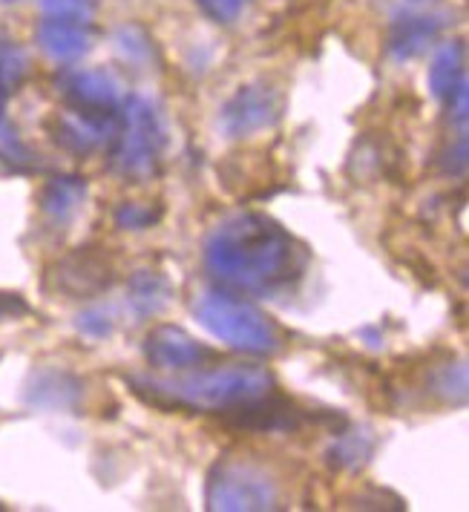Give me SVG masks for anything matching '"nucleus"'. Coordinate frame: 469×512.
<instances>
[{
  "label": "nucleus",
  "instance_id": "412c9836",
  "mask_svg": "<svg viewBox=\"0 0 469 512\" xmlns=\"http://www.w3.org/2000/svg\"><path fill=\"white\" fill-rule=\"evenodd\" d=\"M41 12L58 21L90 24L95 15V0H41Z\"/></svg>",
  "mask_w": 469,
  "mask_h": 512
},
{
  "label": "nucleus",
  "instance_id": "cd10ccee",
  "mask_svg": "<svg viewBox=\"0 0 469 512\" xmlns=\"http://www.w3.org/2000/svg\"><path fill=\"white\" fill-rule=\"evenodd\" d=\"M406 3H429V0H406Z\"/></svg>",
  "mask_w": 469,
  "mask_h": 512
},
{
  "label": "nucleus",
  "instance_id": "39448f33",
  "mask_svg": "<svg viewBox=\"0 0 469 512\" xmlns=\"http://www.w3.org/2000/svg\"><path fill=\"white\" fill-rule=\"evenodd\" d=\"M277 481L251 461H222L208 478V507L213 512L277 510Z\"/></svg>",
  "mask_w": 469,
  "mask_h": 512
},
{
  "label": "nucleus",
  "instance_id": "4be33fe9",
  "mask_svg": "<svg viewBox=\"0 0 469 512\" xmlns=\"http://www.w3.org/2000/svg\"><path fill=\"white\" fill-rule=\"evenodd\" d=\"M162 216V208H153V205H141V202H124L116 210V225L121 231H144V228H153Z\"/></svg>",
  "mask_w": 469,
  "mask_h": 512
},
{
  "label": "nucleus",
  "instance_id": "0eeeda50",
  "mask_svg": "<svg viewBox=\"0 0 469 512\" xmlns=\"http://www.w3.org/2000/svg\"><path fill=\"white\" fill-rule=\"evenodd\" d=\"M116 282V268L101 248H78L47 271V288L70 300H90Z\"/></svg>",
  "mask_w": 469,
  "mask_h": 512
},
{
  "label": "nucleus",
  "instance_id": "5701e85b",
  "mask_svg": "<svg viewBox=\"0 0 469 512\" xmlns=\"http://www.w3.org/2000/svg\"><path fill=\"white\" fill-rule=\"evenodd\" d=\"M75 328L90 340H107L116 323H113V314L107 308H87L75 317Z\"/></svg>",
  "mask_w": 469,
  "mask_h": 512
},
{
  "label": "nucleus",
  "instance_id": "b1692460",
  "mask_svg": "<svg viewBox=\"0 0 469 512\" xmlns=\"http://www.w3.org/2000/svg\"><path fill=\"white\" fill-rule=\"evenodd\" d=\"M196 3L216 24H231V21L239 18V12L248 6V0H196Z\"/></svg>",
  "mask_w": 469,
  "mask_h": 512
},
{
  "label": "nucleus",
  "instance_id": "f3484780",
  "mask_svg": "<svg viewBox=\"0 0 469 512\" xmlns=\"http://www.w3.org/2000/svg\"><path fill=\"white\" fill-rule=\"evenodd\" d=\"M372 452H375V438L369 432H343L331 443L329 464L337 469H357L372 458Z\"/></svg>",
  "mask_w": 469,
  "mask_h": 512
},
{
  "label": "nucleus",
  "instance_id": "dca6fc26",
  "mask_svg": "<svg viewBox=\"0 0 469 512\" xmlns=\"http://www.w3.org/2000/svg\"><path fill=\"white\" fill-rule=\"evenodd\" d=\"M81 397V383L67 372H41L32 377L26 400L41 409H72Z\"/></svg>",
  "mask_w": 469,
  "mask_h": 512
},
{
  "label": "nucleus",
  "instance_id": "6ab92c4d",
  "mask_svg": "<svg viewBox=\"0 0 469 512\" xmlns=\"http://www.w3.org/2000/svg\"><path fill=\"white\" fill-rule=\"evenodd\" d=\"M26 70H29V61H26L24 49L12 41H0V98H9L15 87H21Z\"/></svg>",
  "mask_w": 469,
  "mask_h": 512
},
{
  "label": "nucleus",
  "instance_id": "f03ea898",
  "mask_svg": "<svg viewBox=\"0 0 469 512\" xmlns=\"http://www.w3.org/2000/svg\"><path fill=\"white\" fill-rule=\"evenodd\" d=\"M127 383L150 406L228 412L239 403L271 392L274 374L262 366H219L213 372H193L185 377H130Z\"/></svg>",
  "mask_w": 469,
  "mask_h": 512
},
{
  "label": "nucleus",
  "instance_id": "a878e982",
  "mask_svg": "<svg viewBox=\"0 0 469 512\" xmlns=\"http://www.w3.org/2000/svg\"><path fill=\"white\" fill-rule=\"evenodd\" d=\"M441 164H444V170L449 176H464L467 173V133H458V139L446 150Z\"/></svg>",
  "mask_w": 469,
  "mask_h": 512
},
{
  "label": "nucleus",
  "instance_id": "4468645a",
  "mask_svg": "<svg viewBox=\"0 0 469 512\" xmlns=\"http://www.w3.org/2000/svg\"><path fill=\"white\" fill-rule=\"evenodd\" d=\"M173 300V285L162 271H136L127 282V303L136 317H156Z\"/></svg>",
  "mask_w": 469,
  "mask_h": 512
},
{
  "label": "nucleus",
  "instance_id": "a211bd4d",
  "mask_svg": "<svg viewBox=\"0 0 469 512\" xmlns=\"http://www.w3.org/2000/svg\"><path fill=\"white\" fill-rule=\"evenodd\" d=\"M3 104H6V98H0V164H6L9 170L26 173V170L35 167V156H32V150L21 141L18 130L9 124V118L3 113Z\"/></svg>",
  "mask_w": 469,
  "mask_h": 512
},
{
  "label": "nucleus",
  "instance_id": "6e6552de",
  "mask_svg": "<svg viewBox=\"0 0 469 512\" xmlns=\"http://www.w3.org/2000/svg\"><path fill=\"white\" fill-rule=\"evenodd\" d=\"M118 113H121V107L116 113H90V110L70 107L67 113H58L49 121V133L64 150L87 156V153H95L98 147H104L107 141H113Z\"/></svg>",
  "mask_w": 469,
  "mask_h": 512
},
{
  "label": "nucleus",
  "instance_id": "f257e3e1",
  "mask_svg": "<svg viewBox=\"0 0 469 512\" xmlns=\"http://www.w3.org/2000/svg\"><path fill=\"white\" fill-rule=\"evenodd\" d=\"M305 248L265 213L222 219L205 239V268L219 285L271 297L303 277Z\"/></svg>",
  "mask_w": 469,
  "mask_h": 512
},
{
  "label": "nucleus",
  "instance_id": "9b49d317",
  "mask_svg": "<svg viewBox=\"0 0 469 512\" xmlns=\"http://www.w3.org/2000/svg\"><path fill=\"white\" fill-rule=\"evenodd\" d=\"M444 21L438 15H400L389 29V55L395 61H412L438 41Z\"/></svg>",
  "mask_w": 469,
  "mask_h": 512
},
{
  "label": "nucleus",
  "instance_id": "1a4fd4ad",
  "mask_svg": "<svg viewBox=\"0 0 469 512\" xmlns=\"http://www.w3.org/2000/svg\"><path fill=\"white\" fill-rule=\"evenodd\" d=\"M144 357L153 369L188 372V369H202L216 354L202 343H196L185 328L156 326L144 337Z\"/></svg>",
  "mask_w": 469,
  "mask_h": 512
},
{
  "label": "nucleus",
  "instance_id": "ddd939ff",
  "mask_svg": "<svg viewBox=\"0 0 469 512\" xmlns=\"http://www.w3.org/2000/svg\"><path fill=\"white\" fill-rule=\"evenodd\" d=\"M90 29L87 24H75V21H58L47 18L38 26V44L47 52L52 61H75L90 49Z\"/></svg>",
  "mask_w": 469,
  "mask_h": 512
},
{
  "label": "nucleus",
  "instance_id": "7ed1b4c3",
  "mask_svg": "<svg viewBox=\"0 0 469 512\" xmlns=\"http://www.w3.org/2000/svg\"><path fill=\"white\" fill-rule=\"evenodd\" d=\"M193 317L216 340L248 354H277L282 349L280 328L257 305L245 303L228 291H208L193 303Z\"/></svg>",
  "mask_w": 469,
  "mask_h": 512
},
{
  "label": "nucleus",
  "instance_id": "bb28decb",
  "mask_svg": "<svg viewBox=\"0 0 469 512\" xmlns=\"http://www.w3.org/2000/svg\"><path fill=\"white\" fill-rule=\"evenodd\" d=\"M24 314H29V305L24 303L21 294H6V291H0V320L24 317Z\"/></svg>",
  "mask_w": 469,
  "mask_h": 512
},
{
  "label": "nucleus",
  "instance_id": "423d86ee",
  "mask_svg": "<svg viewBox=\"0 0 469 512\" xmlns=\"http://www.w3.org/2000/svg\"><path fill=\"white\" fill-rule=\"evenodd\" d=\"M282 93L268 84V81H251V84H242L228 104L222 107V130L225 136L231 139H251L262 130H271L282 116Z\"/></svg>",
  "mask_w": 469,
  "mask_h": 512
},
{
  "label": "nucleus",
  "instance_id": "2eb2a0df",
  "mask_svg": "<svg viewBox=\"0 0 469 512\" xmlns=\"http://www.w3.org/2000/svg\"><path fill=\"white\" fill-rule=\"evenodd\" d=\"M467 84V61H464V44L461 41H449L444 47L435 52L432 67H429V87L432 95L446 104L449 95L455 93L458 87Z\"/></svg>",
  "mask_w": 469,
  "mask_h": 512
},
{
  "label": "nucleus",
  "instance_id": "9d476101",
  "mask_svg": "<svg viewBox=\"0 0 469 512\" xmlns=\"http://www.w3.org/2000/svg\"><path fill=\"white\" fill-rule=\"evenodd\" d=\"M67 104L90 113H116L121 107V84L107 70L70 72L61 84Z\"/></svg>",
  "mask_w": 469,
  "mask_h": 512
},
{
  "label": "nucleus",
  "instance_id": "aec40b11",
  "mask_svg": "<svg viewBox=\"0 0 469 512\" xmlns=\"http://www.w3.org/2000/svg\"><path fill=\"white\" fill-rule=\"evenodd\" d=\"M432 392L444 397L446 403H464L467 397V366L464 363H444L432 372Z\"/></svg>",
  "mask_w": 469,
  "mask_h": 512
},
{
  "label": "nucleus",
  "instance_id": "20e7f679",
  "mask_svg": "<svg viewBox=\"0 0 469 512\" xmlns=\"http://www.w3.org/2000/svg\"><path fill=\"white\" fill-rule=\"evenodd\" d=\"M162 150H165V127L156 107L141 95H130L118 113L113 153H110L113 170L130 182L150 179L162 164Z\"/></svg>",
  "mask_w": 469,
  "mask_h": 512
},
{
  "label": "nucleus",
  "instance_id": "393cba45",
  "mask_svg": "<svg viewBox=\"0 0 469 512\" xmlns=\"http://www.w3.org/2000/svg\"><path fill=\"white\" fill-rule=\"evenodd\" d=\"M118 49H121V55L127 58V61H144L147 55H150V44H147V38L141 35L139 29H121L118 32Z\"/></svg>",
  "mask_w": 469,
  "mask_h": 512
},
{
  "label": "nucleus",
  "instance_id": "f8f14e48",
  "mask_svg": "<svg viewBox=\"0 0 469 512\" xmlns=\"http://www.w3.org/2000/svg\"><path fill=\"white\" fill-rule=\"evenodd\" d=\"M87 179L75 176V173H64V176H52L41 193V210L47 216V222L64 228L72 222V216L81 210L84 199H87Z\"/></svg>",
  "mask_w": 469,
  "mask_h": 512
}]
</instances>
